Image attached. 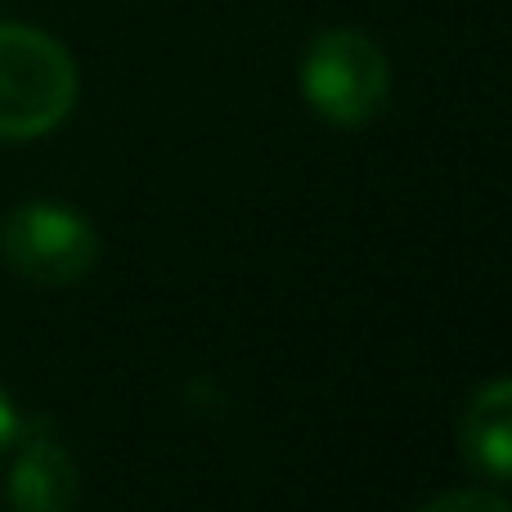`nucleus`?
Masks as SVG:
<instances>
[{
	"label": "nucleus",
	"instance_id": "obj_1",
	"mask_svg": "<svg viewBox=\"0 0 512 512\" xmlns=\"http://www.w3.org/2000/svg\"><path fill=\"white\" fill-rule=\"evenodd\" d=\"M77 59L32 23H0V140H41L77 108Z\"/></svg>",
	"mask_w": 512,
	"mask_h": 512
},
{
	"label": "nucleus",
	"instance_id": "obj_2",
	"mask_svg": "<svg viewBox=\"0 0 512 512\" xmlns=\"http://www.w3.org/2000/svg\"><path fill=\"white\" fill-rule=\"evenodd\" d=\"M301 99L324 117L328 126L360 131L387 108L391 68L387 54L360 27H328L301 50L297 68Z\"/></svg>",
	"mask_w": 512,
	"mask_h": 512
},
{
	"label": "nucleus",
	"instance_id": "obj_3",
	"mask_svg": "<svg viewBox=\"0 0 512 512\" xmlns=\"http://www.w3.org/2000/svg\"><path fill=\"white\" fill-rule=\"evenodd\" d=\"M0 261L36 288H68L99 265V230L59 203H23L0 221Z\"/></svg>",
	"mask_w": 512,
	"mask_h": 512
},
{
	"label": "nucleus",
	"instance_id": "obj_4",
	"mask_svg": "<svg viewBox=\"0 0 512 512\" xmlns=\"http://www.w3.org/2000/svg\"><path fill=\"white\" fill-rule=\"evenodd\" d=\"M18 445L14 463H9V508L14 512H77L81 499V472L72 454L45 432V423L23 427L18 423Z\"/></svg>",
	"mask_w": 512,
	"mask_h": 512
},
{
	"label": "nucleus",
	"instance_id": "obj_5",
	"mask_svg": "<svg viewBox=\"0 0 512 512\" xmlns=\"http://www.w3.org/2000/svg\"><path fill=\"white\" fill-rule=\"evenodd\" d=\"M459 454L481 481H512V378H495L463 405Z\"/></svg>",
	"mask_w": 512,
	"mask_h": 512
},
{
	"label": "nucleus",
	"instance_id": "obj_6",
	"mask_svg": "<svg viewBox=\"0 0 512 512\" xmlns=\"http://www.w3.org/2000/svg\"><path fill=\"white\" fill-rule=\"evenodd\" d=\"M418 512H512V504L495 490H450V495L427 499Z\"/></svg>",
	"mask_w": 512,
	"mask_h": 512
},
{
	"label": "nucleus",
	"instance_id": "obj_7",
	"mask_svg": "<svg viewBox=\"0 0 512 512\" xmlns=\"http://www.w3.org/2000/svg\"><path fill=\"white\" fill-rule=\"evenodd\" d=\"M14 441H18V409H14V400L0 391V454H5Z\"/></svg>",
	"mask_w": 512,
	"mask_h": 512
}]
</instances>
